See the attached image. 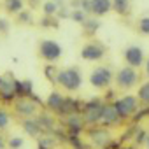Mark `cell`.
<instances>
[{"mask_svg":"<svg viewBox=\"0 0 149 149\" xmlns=\"http://www.w3.org/2000/svg\"><path fill=\"white\" fill-rule=\"evenodd\" d=\"M137 100L144 105H149V81L142 83L139 86V91H137Z\"/></svg>","mask_w":149,"mask_h":149,"instance_id":"obj_19","label":"cell"},{"mask_svg":"<svg viewBox=\"0 0 149 149\" xmlns=\"http://www.w3.org/2000/svg\"><path fill=\"white\" fill-rule=\"evenodd\" d=\"M67 128L70 135H79L84 128V121L83 116L79 112H74V114H67Z\"/></svg>","mask_w":149,"mask_h":149,"instance_id":"obj_11","label":"cell"},{"mask_svg":"<svg viewBox=\"0 0 149 149\" xmlns=\"http://www.w3.org/2000/svg\"><path fill=\"white\" fill-rule=\"evenodd\" d=\"M11 123V116L6 109H0V130H6Z\"/></svg>","mask_w":149,"mask_h":149,"instance_id":"obj_26","label":"cell"},{"mask_svg":"<svg viewBox=\"0 0 149 149\" xmlns=\"http://www.w3.org/2000/svg\"><path fill=\"white\" fill-rule=\"evenodd\" d=\"M83 28H84V32H86L88 35H93V33H97V30L100 28V21H98L97 18H86L84 23H83Z\"/></svg>","mask_w":149,"mask_h":149,"instance_id":"obj_20","label":"cell"},{"mask_svg":"<svg viewBox=\"0 0 149 149\" xmlns=\"http://www.w3.org/2000/svg\"><path fill=\"white\" fill-rule=\"evenodd\" d=\"M21 126H23V130L26 132V135H30V137H39V133H42V130H40L37 119H33V118H23Z\"/></svg>","mask_w":149,"mask_h":149,"instance_id":"obj_16","label":"cell"},{"mask_svg":"<svg viewBox=\"0 0 149 149\" xmlns=\"http://www.w3.org/2000/svg\"><path fill=\"white\" fill-rule=\"evenodd\" d=\"M146 146H147V149H149V135L146 137Z\"/></svg>","mask_w":149,"mask_h":149,"instance_id":"obj_35","label":"cell"},{"mask_svg":"<svg viewBox=\"0 0 149 149\" xmlns=\"http://www.w3.org/2000/svg\"><path fill=\"white\" fill-rule=\"evenodd\" d=\"M68 16H70V19H72V21H76V23H79V25H83V23H84V19L88 18V16H86V13H83L81 9H74Z\"/></svg>","mask_w":149,"mask_h":149,"instance_id":"obj_24","label":"cell"},{"mask_svg":"<svg viewBox=\"0 0 149 149\" xmlns=\"http://www.w3.org/2000/svg\"><path fill=\"white\" fill-rule=\"evenodd\" d=\"M146 137H147V135H146L144 130H137V132H135V142H137V144H144V142H146Z\"/></svg>","mask_w":149,"mask_h":149,"instance_id":"obj_31","label":"cell"},{"mask_svg":"<svg viewBox=\"0 0 149 149\" xmlns=\"http://www.w3.org/2000/svg\"><path fill=\"white\" fill-rule=\"evenodd\" d=\"M37 123H39V126H40L42 132H49V130L54 128V119L51 116H47V114H40L37 118Z\"/></svg>","mask_w":149,"mask_h":149,"instance_id":"obj_21","label":"cell"},{"mask_svg":"<svg viewBox=\"0 0 149 149\" xmlns=\"http://www.w3.org/2000/svg\"><path fill=\"white\" fill-rule=\"evenodd\" d=\"M123 58H125V63H126L128 67H132V68H140V67L144 65V60H146L144 49H142L140 46H135V44L125 47Z\"/></svg>","mask_w":149,"mask_h":149,"instance_id":"obj_8","label":"cell"},{"mask_svg":"<svg viewBox=\"0 0 149 149\" xmlns=\"http://www.w3.org/2000/svg\"><path fill=\"white\" fill-rule=\"evenodd\" d=\"M54 2H58V4H61V2H63V0H54Z\"/></svg>","mask_w":149,"mask_h":149,"instance_id":"obj_36","label":"cell"},{"mask_svg":"<svg viewBox=\"0 0 149 149\" xmlns=\"http://www.w3.org/2000/svg\"><path fill=\"white\" fill-rule=\"evenodd\" d=\"M102 107H104V102H100V100H91V102L84 104L81 107L83 121L88 123V125H98L100 123V116H102Z\"/></svg>","mask_w":149,"mask_h":149,"instance_id":"obj_7","label":"cell"},{"mask_svg":"<svg viewBox=\"0 0 149 149\" xmlns=\"http://www.w3.org/2000/svg\"><path fill=\"white\" fill-rule=\"evenodd\" d=\"M58 9H60V4L54 2V0H47V2L42 4V13H44V16H56Z\"/></svg>","mask_w":149,"mask_h":149,"instance_id":"obj_22","label":"cell"},{"mask_svg":"<svg viewBox=\"0 0 149 149\" xmlns=\"http://www.w3.org/2000/svg\"><path fill=\"white\" fill-rule=\"evenodd\" d=\"M54 83H58L65 91H77L83 84V74L77 67H68L61 68L56 74Z\"/></svg>","mask_w":149,"mask_h":149,"instance_id":"obj_1","label":"cell"},{"mask_svg":"<svg viewBox=\"0 0 149 149\" xmlns=\"http://www.w3.org/2000/svg\"><path fill=\"white\" fill-rule=\"evenodd\" d=\"M90 139H91L93 146L104 147L105 144L111 142V133H109L105 128H97V130H91V132H90Z\"/></svg>","mask_w":149,"mask_h":149,"instance_id":"obj_14","label":"cell"},{"mask_svg":"<svg viewBox=\"0 0 149 149\" xmlns=\"http://www.w3.org/2000/svg\"><path fill=\"white\" fill-rule=\"evenodd\" d=\"M0 98L6 102H13L16 98V91H14V79H6L0 77Z\"/></svg>","mask_w":149,"mask_h":149,"instance_id":"obj_12","label":"cell"},{"mask_svg":"<svg viewBox=\"0 0 149 149\" xmlns=\"http://www.w3.org/2000/svg\"><path fill=\"white\" fill-rule=\"evenodd\" d=\"M23 144H25V140H23L21 137H11V139H9V147H11V149H21Z\"/></svg>","mask_w":149,"mask_h":149,"instance_id":"obj_28","label":"cell"},{"mask_svg":"<svg viewBox=\"0 0 149 149\" xmlns=\"http://www.w3.org/2000/svg\"><path fill=\"white\" fill-rule=\"evenodd\" d=\"M144 67H146V74H147V77H149V58L144 60Z\"/></svg>","mask_w":149,"mask_h":149,"instance_id":"obj_33","label":"cell"},{"mask_svg":"<svg viewBox=\"0 0 149 149\" xmlns=\"http://www.w3.org/2000/svg\"><path fill=\"white\" fill-rule=\"evenodd\" d=\"M114 107H116L121 119H130L139 111V100L133 95H125V97H121L114 102Z\"/></svg>","mask_w":149,"mask_h":149,"instance_id":"obj_6","label":"cell"},{"mask_svg":"<svg viewBox=\"0 0 149 149\" xmlns=\"http://www.w3.org/2000/svg\"><path fill=\"white\" fill-rule=\"evenodd\" d=\"M63 100H65V97H63L60 91H53V93H49V97H47V100H46V105H47L49 111L60 114L61 105H63Z\"/></svg>","mask_w":149,"mask_h":149,"instance_id":"obj_15","label":"cell"},{"mask_svg":"<svg viewBox=\"0 0 149 149\" xmlns=\"http://www.w3.org/2000/svg\"><path fill=\"white\" fill-rule=\"evenodd\" d=\"M44 74H46V77H47L49 81H54V79H56L58 70H56V67H54L53 63H47V65L44 67Z\"/></svg>","mask_w":149,"mask_h":149,"instance_id":"obj_27","label":"cell"},{"mask_svg":"<svg viewBox=\"0 0 149 149\" xmlns=\"http://www.w3.org/2000/svg\"><path fill=\"white\" fill-rule=\"evenodd\" d=\"M79 54L84 61H102L107 54V47L100 40H90L81 47Z\"/></svg>","mask_w":149,"mask_h":149,"instance_id":"obj_5","label":"cell"},{"mask_svg":"<svg viewBox=\"0 0 149 149\" xmlns=\"http://www.w3.org/2000/svg\"><path fill=\"white\" fill-rule=\"evenodd\" d=\"M104 149H119V146H118L116 142H112V140H111L109 144H105V146H104Z\"/></svg>","mask_w":149,"mask_h":149,"instance_id":"obj_32","label":"cell"},{"mask_svg":"<svg viewBox=\"0 0 149 149\" xmlns=\"http://www.w3.org/2000/svg\"><path fill=\"white\" fill-rule=\"evenodd\" d=\"M139 81H140V74L137 72V68H132V67H128V65L121 67V68L116 72L114 79H112V83H114L119 90H123V91H128V90L135 88V86L139 84Z\"/></svg>","mask_w":149,"mask_h":149,"instance_id":"obj_2","label":"cell"},{"mask_svg":"<svg viewBox=\"0 0 149 149\" xmlns=\"http://www.w3.org/2000/svg\"><path fill=\"white\" fill-rule=\"evenodd\" d=\"M4 9L9 14H18L25 9V0H4Z\"/></svg>","mask_w":149,"mask_h":149,"instance_id":"obj_17","label":"cell"},{"mask_svg":"<svg viewBox=\"0 0 149 149\" xmlns=\"http://www.w3.org/2000/svg\"><path fill=\"white\" fill-rule=\"evenodd\" d=\"M125 149H133V147H125Z\"/></svg>","mask_w":149,"mask_h":149,"instance_id":"obj_37","label":"cell"},{"mask_svg":"<svg viewBox=\"0 0 149 149\" xmlns=\"http://www.w3.org/2000/svg\"><path fill=\"white\" fill-rule=\"evenodd\" d=\"M14 112L21 118H32L37 112V104L30 100V97H18L14 100Z\"/></svg>","mask_w":149,"mask_h":149,"instance_id":"obj_9","label":"cell"},{"mask_svg":"<svg viewBox=\"0 0 149 149\" xmlns=\"http://www.w3.org/2000/svg\"><path fill=\"white\" fill-rule=\"evenodd\" d=\"M112 79H114L112 68L111 67H105V65L95 67L91 70V74H90V84L95 90H107L112 84Z\"/></svg>","mask_w":149,"mask_h":149,"instance_id":"obj_3","label":"cell"},{"mask_svg":"<svg viewBox=\"0 0 149 149\" xmlns=\"http://www.w3.org/2000/svg\"><path fill=\"white\" fill-rule=\"evenodd\" d=\"M100 123L104 126H116L121 123V118L114 107V104H104L102 107V116H100Z\"/></svg>","mask_w":149,"mask_h":149,"instance_id":"obj_10","label":"cell"},{"mask_svg":"<svg viewBox=\"0 0 149 149\" xmlns=\"http://www.w3.org/2000/svg\"><path fill=\"white\" fill-rule=\"evenodd\" d=\"M9 28H11V23L4 18H0V35H6L9 32Z\"/></svg>","mask_w":149,"mask_h":149,"instance_id":"obj_29","label":"cell"},{"mask_svg":"<svg viewBox=\"0 0 149 149\" xmlns=\"http://www.w3.org/2000/svg\"><path fill=\"white\" fill-rule=\"evenodd\" d=\"M111 2H112V11L118 13L119 16L130 14V0H111Z\"/></svg>","mask_w":149,"mask_h":149,"instance_id":"obj_18","label":"cell"},{"mask_svg":"<svg viewBox=\"0 0 149 149\" xmlns=\"http://www.w3.org/2000/svg\"><path fill=\"white\" fill-rule=\"evenodd\" d=\"M54 139L53 137H42L40 140H39V146H37V149H54Z\"/></svg>","mask_w":149,"mask_h":149,"instance_id":"obj_25","label":"cell"},{"mask_svg":"<svg viewBox=\"0 0 149 149\" xmlns=\"http://www.w3.org/2000/svg\"><path fill=\"white\" fill-rule=\"evenodd\" d=\"M18 19H19L21 23H30V21H32V14L23 9L21 13H18Z\"/></svg>","mask_w":149,"mask_h":149,"instance_id":"obj_30","label":"cell"},{"mask_svg":"<svg viewBox=\"0 0 149 149\" xmlns=\"http://www.w3.org/2000/svg\"><path fill=\"white\" fill-rule=\"evenodd\" d=\"M4 146H6V142H4V139L0 137V149H4Z\"/></svg>","mask_w":149,"mask_h":149,"instance_id":"obj_34","label":"cell"},{"mask_svg":"<svg viewBox=\"0 0 149 149\" xmlns=\"http://www.w3.org/2000/svg\"><path fill=\"white\" fill-rule=\"evenodd\" d=\"M137 30H139L140 35L149 37V16H144L137 21Z\"/></svg>","mask_w":149,"mask_h":149,"instance_id":"obj_23","label":"cell"},{"mask_svg":"<svg viewBox=\"0 0 149 149\" xmlns=\"http://www.w3.org/2000/svg\"><path fill=\"white\" fill-rule=\"evenodd\" d=\"M90 4H91V14H95L97 18L105 16L112 11L111 0H90Z\"/></svg>","mask_w":149,"mask_h":149,"instance_id":"obj_13","label":"cell"},{"mask_svg":"<svg viewBox=\"0 0 149 149\" xmlns=\"http://www.w3.org/2000/svg\"><path fill=\"white\" fill-rule=\"evenodd\" d=\"M39 56L46 61V63H56L61 54H63V49L61 46L56 42V40H51V39H44L39 42Z\"/></svg>","mask_w":149,"mask_h":149,"instance_id":"obj_4","label":"cell"}]
</instances>
